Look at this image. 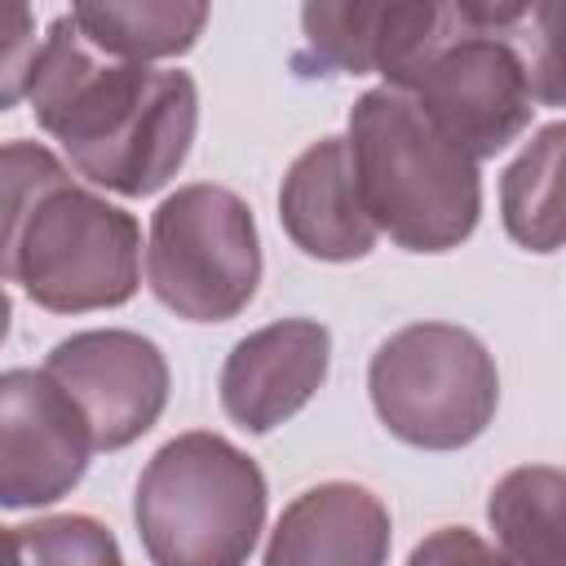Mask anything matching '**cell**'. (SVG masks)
<instances>
[{
  "mask_svg": "<svg viewBox=\"0 0 566 566\" xmlns=\"http://www.w3.org/2000/svg\"><path fill=\"white\" fill-rule=\"evenodd\" d=\"M27 102L71 168L124 199L155 195L177 177L199 128L190 71H159L93 49L71 18L40 40Z\"/></svg>",
  "mask_w": 566,
  "mask_h": 566,
  "instance_id": "cell-1",
  "label": "cell"
},
{
  "mask_svg": "<svg viewBox=\"0 0 566 566\" xmlns=\"http://www.w3.org/2000/svg\"><path fill=\"white\" fill-rule=\"evenodd\" d=\"M367 217L402 252H451L482 217V172L407 88L380 84L349 106L345 128Z\"/></svg>",
  "mask_w": 566,
  "mask_h": 566,
  "instance_id": "cell-2",
  "label": "cell"
},
{
  "mask_svg": "<svg viewBox=\"0 0 566 566\" xmlns=\"http://www.w3.org/2000/svg\"><path fill=\"white\" fill-rule=\"evenodd\" d=\"M270 486L261 464L230 438L190 429L168 438L142 469L133 522L159 566H234L256 553Z\"/></svg>",
  "mask_w": 566,
  "mask_h": 566,
  "instance_id": "cell-3",
  "label": "cell"
},
{
  "mask_svg": "<svg viewBox=\"0 0 566 566\" xmlns=\"http://www.w3.org/2000/svg\"><path fill=\"white\" fill-rule=\"evenodd\" d=\"M9 283L49 314L128 305L142 287V226L75 177L53 181L27 212Z\"/></svg>",
  "mask_w": 566,
  "mask_h": 566,
  "instance_id": "cell-4",
  "label": "cell"
},
{
  "mask_svg": "<svg viewBox=\"0 0 566 566\" xmlns=\"http://www.w3.org/2000/svg\"><path fill=\"white\" fill-rule=\"evenodd\" d=\"M367 394L380 424L420 451H460L500 411L491 349L455 323H411L376 345Z\"/></svg>",
  "mask_w": 566,
  "mask_h": 566,
  "instance_id": "cell-5",
  "label": "cell"
},
{
  "mask_svg": "<svg viewBox=\"0 0 566 566\" xmlns=\"http://www.w3.org/2000/svg\"><path fill=\"white\" fill-rule=\"evenodd\" d=\"M261 234L252 208L230 186H177L150 212L146 283L186 323H226L256 296Z\"/></svg>",
  "mask_w": 566,
  "mask_h": 566,
  "instance_id": "cell-6",
  "label": "cell"
},
{
  "mask_svg": "<svg viewBox=\"0 0 566 566\" xmlns=\"http://www.w3.org/2000/svg\"><path fill=\"white\" fill-rule=\"evenodd\" d=\"M402 88L478 164L509 150L535 119L526 53L509 35L451 27Z\"/></svg>",
  "mask_w": 566,
  "mask_h": 566,
  "instance_id": "cell-7",
  "label": "cell"
},
{
  "mask_svg": "<svg viewBox=\"0 0 566 566\" xmlns=\"http://www.w3.org/2000/svg\"><path fill=\"white\" fill-rule=\"evenodd\" d=\"M44 371L75 398L93 451H124L150 433L168 407V358L164 349L128 327H88L62 336Z\"/></svg>",
  "mask_w": 566,
  "mask_h": 566,
  "instance_id": "cell-8",
  "label": "cell"
},
{
  "mask_svg": "<svg viewBox=\"0 0 566 566\" xmlns=\"http://www.w3.org/2000/svg\"><path fill=\"white\" fill-rule=\"evenodd\" d=\"M93 460L75 398L40 367L0 371V509H49L71 495Z\"/></svg>",
  "mask_w": 566,
  "mask_h": 566,
  "instance_id": "cell-9",
  "label": "cell"
},
{
  "mask_svg": "<svg viewBox=\"0 0 566 566\" xmlns=\"http://www.w3.org/2000/svg\"><path fill=\"white\" fill-rule=\"evenodd\" d=\"M447 31L442 0H301V66L402 88Z\"/></svg>",
  "mask_w": 566,
  "mask_h": 566,
  "instance_id": "cell-10",
  "label": "cell"
},
{
  "mask_svg": "<svg viewBox=\"0 0 566 566\" xmlns=\"http://www.w3.org/2000/svg\"><path fill=\"white\" fill-rule=\"evenodd\" d=\"M332 332L318 318H279L243 340L221 363V411L243 433H270L292 420L327 380Z\"/></svg>",
  "mask_w": 566,
  "mask_h": 566,
  "instance_id": "cell-11",
  "label": "cell"
},
{
  "mask_svg": "<svg viewBox=\"0 0 566 566\" xmlns=\"http://www.w3.org/2000/svg\"><path fill=\"white\" fill-rule=\"evenodd\" d=\"M283 234L314 261H363L380 230L363 208L345 137L310 142L279 186Z\"/></svg>",
  "mask_w": 566,
  "mask_h": 566,
  "instance_id": "cell-12",
  "label": "cell"
},
{
  "mask_svg": "<svg viewBox=\"0 0 566 566\" xmlns=\"http://www.w3.org/2000/svg\"><path fill=\"white\" fill-rule=\"evenodd\" d=\"M394 522L385 500L358 482H318L274 522L265 566H380Z\"/></svg>",
  "mask_w": 566,
  "mask_h": 566,
  "instance_id": "cell-13",
  "label": "cell"
},
{
  "mask_svg": "<svg viewBox=\"0 0 566 566\" xmlns=\"http://www.w3.org/2000/svg\"><path fill=\"white\" fill-rule=\"evenodd\" d=\"M212 0H71L75 31L128 62H164L181 57L199 44L208 27Z\"/></svg>",
  "mask_w": 566,
  "mask_h": 566,
  "instance_id": "cell-14",
  "label": "cell"
},
{
  "mask_svg": "<svg viewBox=\"0 0 566 566\" xmlns=\"http://www.w3.org/2000/svg\"><path fill=\"white\" fill-rule=\"evenodd\" d=\"M562 504H566V473L557 464L509 469L486 500L500 557L526 562V566H557L562 562Z\"/></svg>",
  "mask_w": 566,
  "mask_h": 566,
  "instance_id": "cell-15",
  "label": "cell"
},
{
  "mask_svg": "<svg viewBox=\"0 0 566 566\" xmlns=\"http://www.w3.org/2000/svg\"><path fill=\"white\" fill-rule=\"evenodd\" d=\"M562 146L566 124L553 119L526 142V150L500 177L504 230L526 252L562 248Z\"/></svg>",
  "mask_w": 566,
  "mask_h": 566,
  "instance_id": "cell-16",
  "label": "cell"
},
{
  "mask_svg": "<svg viewBox=\"0 0 566 566\" xmlns=\"http://www.w3.org/2000/svg\"><path fill=\"white\" fill-rule=\"evenodd\" d=\"M71 177V168L40 142H0V279L9 283L13 270V243L31 212V203L53 186Z\"/></svg>",
  "mask_w": 566,
  "mask_h": 566,
  "instance_id": "cell-17",
  "label": "cell"
},
{
  "mask_svg": "<svg viewBox=\"0 0 566 566\" xmlns=\"http://www.w3.org/2000/svg\"><path fill=\"white\" fill-rule=\"evenodd\" d=\"M18 562H119V544L111 526L88 513H57L13 526Z\"/></svg>",
  "mask_w": 566,
  "mask_h": 566,
  "instance_id": "cell-18",
  "label": "cell"
},
{
  "mask_svg": "<svg viewBox=\"0 0 566 566\" xmlns=\"http://www.w3.org/2000/svg\"><path fill=\"white\" fill-rule=\"evenodd\" d=\"M35 53H40L35 4L31 0H0V115L27 97Z\"/></svg>",
  "mask_w": 566,
  "mask_h": 566,
  "instance_id": "cell-19",
  "label": "cell"
},
{
  "mask_svg": "<svg viewBox=\"0 0 566 566\" xmlns=\"http://www.w3.org/2000/svg\"><path fill=\"white\" fill-rule=\"evenodd\" d=\"M539 0H442L451 27L460 31H486V35H509L517 31Z\"/></svg>",
  "mask_w": 566,
  "mask_h": 566,
  "instance_id": "cell-20",
  "label": "cell"
},
{
  "mask_svg": "<svg viewBox=\"0 0 566 566\" xmlns=\"http://www.w3.org/2000/svg\"><path fill=\"white\" fill-rule=\"evenodd\" d=\"M455 557H500V548L473 539L464 526H442L433 539L411 548V562H455Z\"/></svg>",
  "mask_w": 566,
  "mask_h": 566,
  "instance_id": "cell-21",
  "label": "cell"
},
{
  "mask_svg": "<svg viewBox=\"0 0 566 566\" xmlns=\"http://www.w3.org/2000/svg\"><path fill=\"white\" fill-rule=\"evenodd\" d=\"M9 327H13V305H9V292H4V279H0V345L9 340Z\"/></svg>",
  "mask_w": 566,
  "mask_h": 566,
  "instance_id": "cell-22",
  "label": "cell"
},
{
  "mask_svg": "<svg viewBox=\"0 0 566 566\" xmlns=\"http://www.w3.org/2000/svg\"><path fill=\"white\" fill-rule=\"evenodd\" d=\"M0 562H18V539H13V526H0Z\"/></svg>",
  "mask_w": 566,
  "mask_h": 566,
  "instance_id": "cell-23",
  "label": "cell"
}]
</instances>
